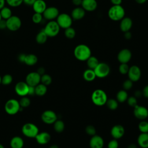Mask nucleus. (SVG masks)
<instances>
[{"label": "nucleus", "instance_id": "nucleus-1", "mask_svg": "<svg viewBox=\"0 0 148 148\" xmlns=\"http://www.w3.org/2000/svg\"><path fill=\"white\" fill-rule=\"evenodd\" d=\"M73 54L75 57L79 61H85L91 56V51L86 45L80 44L75 47Z\"/></svg>", "mask_w": 148, "mask_h": 148}, {"label": "nucleus", "instance_id": "nucleus-2", "mask_svg": "<svg viewBox=\"0 0 148 148\" xmlns=\"http://www.w3.org/2000/svg\"><path fill=\"white\" fill-rule=\"evenodd\" d=\"M109 18L113 21H117L121 20L125 16V10L121 5H113L108 12Z\"/></svg>", "mask_w": 148, "mask_h": 148}, {"label": "nucleus", "instance_id": "nucleus-3", "mask_svg": "<svg viewBox=\"0 0 148 148\" xmlns=\"http://www.w3.org/2000/svg\"><path fill=\"white\" fill-rule=\"evenodd\" d=\"M91 101L95 105L101 106L106 104L108 99L106 92L101 89L94 90L91 94Z\"/></svg>", "mask_w": 148, "mask_h": 148}, {"label": "nucleus", "instance_id": "nucleus-4", "mask_svg": "<svg viewBox=\"0 0 148 148\" xmlns=\"http://www.w3.org/2000/svg\"><path fill=\"white\" fill-rule=\"evenodd\" d=\"M60 30V27L56 21H49L45 25L43 31L48 37L53 38L56 36Z\"/></svg>", "mask_w": 148, "mask_h": 148}, {"label": "nucleus", "instance_id": "nucleus-5", "mask_svg": "<svg viewBox=\"0 0 148 148\" xmlns=\"http://www.w3.org/2000/svg\"><path fill=\"white\" fill-rule=\"evenodd\" d=\"M21 109L19 102L15 99H9L5 105V112L10 114L14 115L18 112Z\"/></svg>", "mask_w": 148, "mask_h": 148}, {"label": "nucleus", "instance_id": "nucleus-6", "mask_svg": "<svg viewBox=\"0 0 148 148\" xmlns=\"http://www.w3.org/2000/svg\"><path fill=\"white\" fill-rule=\"evenodd\" d=\"M23 134L28 138H35L39 133L38 127L33 123H27L23 125L22 127Z\"/></svg>", "mask_w": 148, "mask_h": 148}, {"label": "nucleus", "instance_id": "nucleus-7", "mask_svg": "<svg viewBox=\"0 0 148 148\" xmlns=\"http://www.w3.org/2000/svg\"><path fill=\"white\" fill-rule=\"evenodd\" d=\"M72 17L67 13H63L59 14L56 18V21L60 26V28L66 29L71 27L72 24Z\"/></svg>", "mask_w": 148, "mask_h": 148}, {"label": "nucleus", "instance_id": "nucleus-8", "mask_svg": "<svg viewBox=\"0 0 148 148\" xmlns=\"http://www.w3.org/2000/svg\"><path fill=\"white\" fill-rule=\"evenodd\" d=\"M6 28L10 31H17L21 27V20L17 16H12L6 20Z\"/></svg>", "mask_w": 148, "mask_h": 148}, {"label": "nucleus", "instance_id": "nucleus-9", "mask_svg": "<svg viewBox=\"0 0 148 148\" xmlns=\"http://www.w3.org/2000/svg\"><path fill=\"white\" fill-rule=\"evenodd\" d=\"M96 77L98 78H104L108 76L110 68L109 65L105 62H99L94 69Z\"/></svg>", "mask_w": 148, "mask_h": 148}, {"label": "nucleus", "instance_id": "nucleus-10", "mask_svg": "<svg viewBox=\"0 0 148 148\" xmlns=\"http://www.w3.org/2000/svg\"><path fill=\"white\" fill-rule=\"evenodd\" d=\"M59 14V10L56 7L50 6L46 8L42 15L46 20L51 21L56 19Z\"/></svg>", "mask_w": 148, "mask_h": 148}, {"label": "nucleus", "instance_id": "nucleus-11", "mask_svg": "<svg viewBox=\"0 0 148 148\" xmlns=\"http://www.w3.org/2000/svg\"><path fill=\"white\" fill-rule=\"evenodd\" d=\"M42 120L46 124H51L57 120V116L56 113L51 110H47L43 112L41 115Z\"/></svg>", "mask_w": 148, "mask_h": 148}, {"label": "nucleus", "instance_id": "nucleus-12", "mask_svg": "<svg viewBox=\"0 0 148 148\" xmlns=\"http://www.w3.org/2000/svg\"><path fill=\"white\" fill-rule=\"evenodd\" d=\"M128 76L130 80L133 82L138 81L141 77V71L137 65H132L129 68Z\"/></svg>", "mask_w": 148, "mask_h": 148}, {"label": "nucleus", "instance_id": "nucleus-13", "mask_svg": "<svg viewBox=\"0 0 148 148\" xmlns=\"http://www.w3.org/2000/svg\"><path fill=\"white\" fill-rule=\"evenodd\" d=\"M40 75L37 72L29 73L25 77V82L28 86L35 87L40 82Z\"/></svg>", "mask_w": 148, "mask_h": 148}, {"label": "nucleus", "instance_id": "nucleus-14", "mask_svg": "<svg viewBox=\"0 0 148 148\" xmlns=\"http://www.w3.org/2000/svg\"><path fill=\"white\" fill-rule=\"evenodd\" d=\"M134 108V114L138 119L144 120L148 117V109L146 107L137 105Z\"/></svg>", "mask_w": 148, "mask_h": 148}, {"label": "nucleus", "instance_id": "nucleus-15", "mask_svg": "<svg viewBox=\"0 0 148 148\" xmlns=\"http://www.w3.org/2000/svg\"><path fill=\"white\" fill-rule=\"evenodd\" d=\"M132 57L131 51L128 49H123L121 50L117 54V60L120 62L127 64Z\"/></svg>", "mask_w": 148, "mask_h": 148}, {"label": "nucleus", "instance_id": "nucleus-16", "mask_svg": "<svg viewBox=\"0 0 148 148\" xmlns=\"http://www.w3.org/2000/svg\"><path fill=\"white\" fill-rule=\"evenodd\" d=\"M29 86L26 82H18L14 87L16 94L21 97H24L28 95Z\"/></svg>", "mask_w": 148, "mask_h": 148}, {"label": "nucleus", "instance_id": "nucleus-17", "mask_svg": "<svg viewBox=\"0 0 148 148\" xmlns=\"http://www.w3.org/2000/svg\"><path fill=\"white\" fill-rule=\"evenodd\" d=\"M125 130L121 125H115L110 130V134L113 139H119L122 138L124 134Z\"/></svg>", "mask_w": 148, "mask_h": 148}, {"label": "nucleus", "instance_id": "nucleus-18", "mask_svg": "<svg viewBox=\"0 0 148 148\" xmlns=\"http://www.w3.org/2000/svg\"><path fill=\"white\" fill-rule=\"evenodd\" d=\"M89 144L91 148H102L104 141L101 136L94 135L91 138Z\"/></svg>", "mask_w": 148, "mask_h": 148}, {"label": "nucleus", "instance_id": "nucleus-19", "mask_svg": "<svg viewBox=\"0 0 148 148\" xmlns=\"http://www.w3.org/2000/svg\"><path fill=\"white\" fill-rule=\"evenodd\" d=\"M81 5L85 11L92 12L97 8V2L96 0H82Z\"/></svg>", "mask_w": 148, "mask_h": 148}, {"label": "nucleus", "instance_id": "nucleus-20", "mask_svg": "<svg viewBox=\"0 0 148 148\" xmlns=\"http://www.w3.org/2000/svg\"><path fill=\"white\" fill-rule=\"evenodd\" d=\"M120 21V30L123 32L129 31L132 26V20H131V18L128 17H124Z\"/></svg>", "mask_w": 148, "mask_h": 148}, {"label": "nucleus", "instance_id": "nucleus-21", "mask_svg": "<svg viewBox=\"0 0 148 148\" xmlns=\"http://www.w3.org/2000/svg\"><path fill=\"white\" fill-rule=\"evenodd\" d=\"M36 142L40 145H45L49 142L51 139L50 135L45 131L39 132L35 138Z\"/></svg>", "mask_w": 148, "mask_h": 148}, {"label": "nucleus", "instance_id": "nucleus-22", "mask_svg": "<svg viewBox=\"0 0 148 148\" xmlns=\"http://www.w3.org/2000/svg\"><path fill=\"white\" fill-rule=\"evenodd\" d=\"M32 6L35 13L43 14L47 8V5L44 0H36Z\"/></svg>", "mask_w": 148, "mask_h": 148}, {"label": "nucleus", "instance_id": "nucleus-23", "mask_svg": "<svg viewBox=\"0 0 148 148\" xmlns=\"http://www.w3.org/2000/svg\"><path fill=\"white\" fill-rule=\"evenodd\" d=\"M86 11L82 7L77 6L74 8L71 12V17L72 19L75 20H79L82 19L85 16Z\"/></svg>", "mask_w": 148, "mask_h": 148}, {"label": "nucleus", "instance_id": "nucleus-24", "mask_svg": "<svg viewBox=\"0 0 148 148\" xmlns=\"http://www.w3.org/2000/svg\"><path fill=\"white\" fill-rule=\"evenodd\" d=\"M137 142L142 148H148V133H141L138 137Z\"/></svg>", "mask_w": 148, "mask_h": 148}, {"label": "nucleus", "instance_id": "nucleus-25", "mask_svg": "<svg viewBox=\"0 0 148 148\" xmlns=\"http://www.w3.org/2000/svg\"><path fill=\"white\" fill-rule=\"evenodd\" d=\"M10 145L12 148H23L24 146V140L21 137L16 136L11 139Z\"/></svg>", "mask_w": 148, "mask_h": 148}, {"label": "nucleus", "instance_id": "nucleus-26", "mask_svg": "<svg viewBox=\"0 0 148 148\" xmlns=\"http://www.w3.org/2000/svg\"><path fill=\"white\" fill-rule=\"evenodd\" d=\"M38 62V57L34 54H28L25 55L24 62L29 66L34 65Z\"/></svg>", "mask_w": 148, "mask_h": 148}, {"label": "nucleus", "instance_id": "nucleus-27", "mask_svg": "<svg viewBox=\"0 0 148 148\" xmlns=\"http://www.w3.org/2000/svg\"><path fill=\"white\" fill-rule=\"evenodd\" d=\"M83 77L86 81L92 82L95 79L96 75L93 69H91L88 68L84 71L83 74Z\"/></svg>", "mask_w": 148, "mask_h": 148}, {"label": "nucleus", "instance_id": "nucleus-28", "mask_svg": "<svg viewBox=\"0 0 148 148\" xmlns=\"http://www.w3.org/2000/svg\"><path fill=\"white\" fill-rule=\"evenodd\" d=\"M47 38H48V36H47V35L46 34V33L44 32L43 29L38 33V34L35 37V40L38 44L42 45L46 42Z\"/></svg>", "mask_w": 148, "mask_h": 148}, {"label": "nucleus", "instance_id": "nucleus-29", "mask_svg": "<svg viewBox=\"0 0 148 148\" xmlns=\"http://www.w3.org/2000/svg\"><path fill=\"white\" fill-rule=\"evenodd\" d=\"M86 61H87V66L88 67V68L91 69H93V70L96 68V66L99 63L97 58L94 56H91L86 60Z\"/></svg>", "mask_w": 148, "mask_h": 148}, {"label": "nucleus", "instance_id": "nucleus-30", "mask_svg": "<svg viewBox=\"0 0 148 148\" xmlns=\"http://www.w3.org/2000/svg\"><path fill=\"white\" fill-rule=\"evenodd\" d=\"M35 94L38 96H43L47 92V86L43 84H38L35 87Z\"/></svg>", "mask_w": 148, "mask_h": 148}, {"label": "nucleus", "instance_id": "nucleus-31", "mask_svg": "<svg viewBox=\"0 0 148 148\" xmlns=\"http://www.w3.org/2000/svg\"><path fill=\"white\" fill-rule=\"evenodd\" d=\"M0 13L2 19L6 20L12 16V12L11 9L7 6H4L0 10Z\"/></svg>", "mask_w": 148, "mask_h": 148}, {"label": "nucleus", "instance_id": "nucleus-32", "mask_svg": "<svg viewBox=\"0 0 148 148\" xmlns=\"http://www.w3.org/2000/svg\"><path fill=\"white\" fill-rule=\"evenodd\" d=\"M128 98V93L124 90H120L116 94V99L119 102H124L127 101Z\"/></svg>", "mask_w": 148, "mask_h": 148}, {"label": "nucleus", "instance_id": "nucleus-33", "mask_svg": "<svg viewBox=\"0 0 148 148\" xmlns=\"http://www.w3.org/2000/svg\"><path fill=\"white\" fill-rule=\"evenodd\" d=\"M106 105H107L108 108L110 110H116L119 106L118 101H117V99H113V98L108 99L106 102Z\"/></svg>", "mask_w": 148, "mask_h": 148}, {"label": "nucleus", "instance_id": "nucleus-34", "mask_svg": "<svg viewBox=\"0 0 148 148\" xmlns=\"http://www.w3.org/2000/svg\"><path fill=\"white\" fill-rule=\"evenodd\" d=\"M64 128H65V124L62 120H57L54 123V129L57 132L60 133L62 132Z\"/></svg>", "mask_w": 148, "mask_h": 148}, {"label": "nucleus", "instance_id": "nucleus-35", "mask_svg": "<svg viewBox=\"0 0 148 148\" xmlns=\"http://www.w3.org/2000/svg\"><path fill=\"white\" fill-rule=\"evenodd\" d=\"M64 34L66 38L71 39L75 38L76 35V31L73 28L70 27L69 28L65 29Z\"/></svg>", "mask_w": 148, "mask_h": 148}, {"label": "nucleus", "instance_id": "nucleus-36", "mask_svg": "<svg viewBox=\"0 0 148 148\" xmlns=\"http://www.w3.org/2000/svg\"><path fill=\"white\" fill-rule=\"evenodd\" d=\"M40 82L45 86H49L51 83L52 78L48 74H43L40 76Z\"/></svg>", "mask_w": 148, "mask_h": 148}, {"label": "nucleus", "instance_id": "nucleus-37", "mask_svg": "<svg viewBox=\"0 0 148 148\" xmlns=\"http://www.w3.org/2000/svg\"><path fill=\"white\" fill-rule=\"evenodd\" d=\"M138 128L141 133H148V122L142 121L138 125Z\"/></svg>", "mask_w": 148, "mask_h": 148}, {"label": "nucleus", "instance_id": "nucleus-38", "mask_svg": "<svg viewBox=\"0 0 148 148\" xmlns=\"http://www.w3.org/2000/svg\"><path fill=\"white\" fill-rule=\"evenodd\" d=\"M6 2L9 6L16 8L23 3V0H6Z\"/></svg>", "mask_w": 148, "mask_h": 148}, {"label": "nucleus", "instance_id": "nucleus-39", "mask_svg": "<svg viewBox=\"0 0 148 148\" xmlns=\"http://www.w3.org/2000/svg\"><path fill=\"white\" fill-rule=\"evenodd\" d=\"M19 103L21 108H27L29 106L31 103V101L28 97H27L26 96H24V97H22V98L20 99L19 101Z\"/></svg>", "mask_w": 148, "mask_h": 148}, {"label": "nucleus", "instance_id": "nucleus-40", "mask_svg": "<svg viewBox=\"0 0 148 148\" xmlns=\"http://www.w3.org/2000/svg\"><path fill=\"white\" fill-rule=\"evenodd\" d=\"M12 80L13 77L9 74H6L1 78V83L4 85L10 84L12 82Z\"/></svg>", "mask_w": 148, "mask_h": 148}, {"label": "nucleus", "instance_id": "nucleus-41", "mask_svg": "<svg viewBox=\"0 0 148 148\" xmlns=\"http://www.w3.org/2000/svg\"><path fill=\"white\" fill-rule=\"evenodd\" d=\"M129 66L126 63H122L120 64L119 67V71L120 73L122 75H125L128 73V70H129Z\"/></svg>", "mask_w": 148, "mask_h": 148}, {"label": "nucleus", "instance_id": "nucleus-42", "mask_svg": "<svg viewBox=\"0 0 148 148\" xmlns=\"http://www.w3.org/2000/svg\"><path fill=\"white\" fill-rule=\"evenodd\" d=\"M43 15L42 14L35 13L32 17V20L35 24H39L43 19Z\"/></svg>", "mask_w": 148, "mask_h": 148}, {"label": "nucleus", "instance_id": "nucleus-43", "mask_svg": "<svg viewBox=\"0 0 148 148\" xmlns=\"http://www.w3.org/2000/svg\"><path fill=\"white\" fill-rule=\"evenodd\" d=\"M133 86V82H132L129 79L127 80H125L123 83V87L124 90H130Z\"/></svg>", "mask_w": 148, "mask_h": 148}, {"label": "nucleus", "instance_id": "nucleus-44", "mask_svg": "<svg viewBox=\"0 0 148 148\" xmlns=\"http://www.w3.org/2000/svg\"><path fill=\"white\" fill-rule=\"evenodd\" d=\"M85 131L88 135H91V136H93V135H95V134H96V130H95V127L91 125H87L86 127Z\"/></svg>", "mask_w": 148, "mask_h": 148}, {"label": "nucleus", "instance_id": "nucleus-45", "mask_svg": "<svg viewBox=\"0 0 148 148\" xmlns=\"http://www.w3.org/2000/svg\"><path fill=\"white\" fill-rule=\"evenodd\" d=\"M127 103L129 106L131 107H135L136 105H137V99L135 97H128L127 99Z\"/></svg>", "mask_w": 148, "mask_h": 148}, {"label": "nucleus", "instance_id": "nucleus-46", "mask_svg": "<svg viewBox=\"0 0 148 148\" xmlns=\"http://www.w3.org/2000/svg\"><path fill=\"white\" fill-rule=\"evenodd\" d=\"M119 143L117 139H113L109 141L108 144V148H118Z\"/></svg>", "mask_w": 148, "mask_h": 148}, {"label": "nucleus", "instance_id": "nucleus-47", "mask_svg": "<svg viewBox=\"0 0 148 148\" xmlns=\"http://www.w3.org/2000/svg\"><path fill=\"white\" fill-rule=\"evenodd\" d=\"M34 94H35V87H34V86H29L28 95H34Z\"/></svg>", "mask_w": 148, "mask_h": 148}, {"label": "nucleus", "instance_id": "nucleus-48", "mask_svg": "<svg viewBox=\"0 0 148 148\" xmlns=\"http://www.w3.org/2000/svg\"><path fill=\"white\" fill-rule=\"evenodd\" d=\"M142 92V95H143L145 97L148 98V85H146L143 88Z\"/></svg>", "mask_w": 148, "mask_h": 148}, {"label": "nucleus", "instance_id": "nucleus-49", "mask_svg": "<svg viewBox=\"0 0 148 148\" xmlns=\"http://www.w3.org/2000/svg\"><path fill=\"white\" fill-rule=\"evenodd\" d=\"M6 28V20L2 19L0 21V29H3Z\"/></svg>", "mask_w": 148, "mask_h": 148}, {"label": "nucleus", "instance_id": "nucleus-50", "mask_svg": "<svg viewBox=\"0 0 148 148\" xmlns=\"http://www.w3.org/2000/svg\"><path fill=\"white\" fill-rule=\"evenodd\" d=\"M36 0H23V3L28 6H32Z\"/></svg>", "mask_w": 148, "mask_h": 148}, {"label": "nucleus", "instance_id": "nucleus-51", "mask_svg": "<svg viewBox=\"0 0 148 148\" xmlns=\"http://www.w3.org/2000/svg\"><path fill=\"white\" fill-rule=\"evenodd\" d=\"M124 36L125 39H127V40L130 39L132 38V34L131 33V32L130 31L125 32H124Z\"/></svg>", "mask_w": 148, "mask_h": 148}, {"label": "nucleus", "instance_id": "nucleus-52", "mask_svg": "<svg viewBox=\"0 0 148 148\" xmlns=\"http://www.w3.org/2000/svg\"><path fill=\"white\" fill-rule=\"evenodd\" d=\"M72 2L73 4L77 7V6H80L82 5V0H72Z\"/></svg>", "mask_w": 148, "mask_h": 148}, {"label": "nucleus", "instance_id": "nucleus-53", "mask_svg": "<svg viewBox=\"0 0 148 148\" xmlns=\"http://www.w3.org/2000/svg\"><path fill=\"white\" fill-rule=\"evenodd\" d=\"M113 5H120L122 2V0H110Z\"/></svg>", "mask_w": 148, "mask_h": 148}, {"label": "nucleus", "instance_id": "nucleus-54", "mask_svg": "<svg viewBox=\"0 0 148 148\" xmlns=\"http://www.w3.org/2000/svg\"><path fill=\"white\" fill-rule=\"evenodd\" d=\"M25 55L26 54H21L18 56V60L21 62H24V59H25Z\"/></svg>", "mask_w": 148, "mask_h": 148}, {"label": "nucleus", "instance_id": "nucleus-55", "mask_svg": "<svg viewBox=\"0 0 148 148\" xmlns=\"http://www.w3.org/2000/svg\"><path fill=\"white\" fill-rule=\"evenodd\" d=\"M45 69H44L43 67H40L39 68H38V71H37V72H38L40 76H42V75L45 74Z\"/></svg>", "mask_w": 148, "mask_h": 148}, {"label": "nucleus", "instance_id": "nucleus-56", "mask_svg": "<svg viewBox=\"0 0 148 148\" xmlns=\"http://www.w3.org/2000/svg\"><path fill=\"white\" fill-rule=\"evenodd\" d=\"M6 3V0H0V10L2 9L5 6Z\"/></svg>", "mask_w": 148, "mask_h": 148}, {"label": "nucleus", "instance_id": "nucleus-57", "mask_svg": "<svg viewBox=\"0 0 148 148\" xmlns=\"http://www.w3.org/2000/svg\"><path fill=\"white\" fill-rule=\"evenodd\" d=\"M142 95V92H140L139 90H138V91H136L135 92V97L136 98H139V97H140Z\"/></svg>", "mask_w": 148, "mask_h": 148}, {"label": "nucleus", "instance_id": "nucleus-58", "mask_svg": "<svg viewBox=\"0 0 148 148\" xmlns=\"http://www.w3.org/2000/svg\"><path fill=\"white\" fill-rule=\"evenodd\" d=\"M147 0H135V1L138 4H143L145 3Z\"/></svg>", "mask_w": 148, "mask_h": 148}, {"label": "nucleus", "instance_id": "nucleus-59", "mask_svg": "<svg viewBox=\"0 0 148 148\" xmlns=\"http://www.w3.org/2000/svg\"><path fill=\"white\" fill-rule=\"evenodd\" d=\"M127 148H137V147H136V145L132 143V144H130V145H128Z\"/></svg>", "mask_w": 148, "mask_h": 148}, {"label": "nucleus", "instance_id": "nucleus-60", "mask_svg": "<svg viewBox=\"0 0 148 148\" xmlns=\"http://www.w3.org/2000/svg\"><path fill=\"white\" fill-rule=\"evenodd\" d=\"M49 148H58V146L56 145H53L51 146Z\"/></svg>", "mask_w": 148, "mask_h": 148}, {"label": "nucleus", "instance_id": "nucleus-61", "mask_svg": "<svg viewBox=\"0 0 148 148\" xmlns=\"http://www.w3.org/2000/svg\"><path fill=\"white\" fill-rule=\"evenodd\" d=\"M0 148H5V147H4V146L0 144Z\"/></svg>", "mask_w": 148, "mask_h": 148}, {"label": "nucleus", "instance_id": "nucleus-62", "mask_svg": "<svg viewBox=\"0 0 148 148\" xmlns=\"http://www.w3.org/2000/svg\"><path fill=\"white\" fill-rule=\"evenodd\" d=\"M2 19V17H1V13H0V21H1Z\"/></svg>", "mask_w": 148, "mask_h": 148}, {"label": "nucleus", "instance_id": "nucleus-63", "mask_svg": "<svg viewBox=\"0 0 148 148\" xmlns=\"http://www.w3.org/2000/svg\"><path fill=\"white\" fill-rule=\"evenodd\" d=\"M1 78H2V77H1V76H0V84L1 83Z\"/></svg>", "mask_w": 148, "mask_h": 148}]
</instances>
